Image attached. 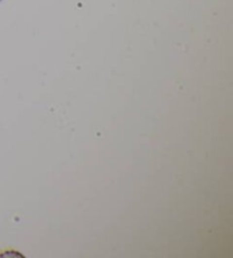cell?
Wrapping results in <instances>:
<instances>
[{"instance_id":"cell-1","label":"cell","mask_w":233,"mask_h":258,"mask_svg":"<svg viewBox=\"0 0 233 258\" xmlns=\"http://www.w3.org/2000/svg\"><path fill=\"white\" fill-rule=\"evenodd\" d=\"M0 2H2V0H0Z\"/></svg>"}]
</instances>
